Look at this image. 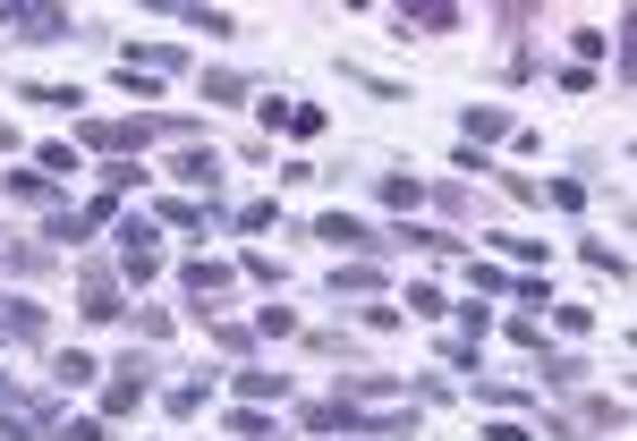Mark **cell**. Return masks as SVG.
<instances>
[{"label":"cell","mask_w":637,"mask_h":441,"mask_svg":"<svg viewBox=\"0 0 637 441\" xmlns=\"http://www.w3.org/2000/svg\"><path fill=\"white\" fill-rule=\"evenodd\" d=\"M51 382H60V391H86V382H94V356H86V348H68V356L51 365Z\"/></svg>","instance_id":"10"},{"label":"cell","mask_w":637,"mask_h":441,"mask_svg":"<svg viewBox=\"0 0 637 441\" xmlns=\"http://www.w3.org/2000/svg\"><path fill=\"white\" fill-rule=\"evenodd\" d=\"M230 433H239V441H272V425H264V416L246 407V416H230Z\"/></svg>","instance_id":"26"},{"label":"cell","mask_w":637,"mask_h":441,"mask_svg":"<svg viewBox=\"0 0 637 441\" xmlns=\"http://www.w3.org/2000/svg\"><path fill=\"white\" fill-rule=\"evenodd\" d=\"M459 128H468V145H493V137H510V111H501V102H468Z\"/></svg>","instance_id":"7"},{"label":"cell","mask_w":637,"mask_h":441,"mask_svg":"<svg viewBox=\"0 0 637 441\" xmlns=\"http://www.w3.org/2000/svg\"><path fill=\"white\" fill-rule=\"evenodd\" d=\"M570 51H578V60H603V51H612V35H595V26H578V35H570Z\"/></svg>","instance_id":"25"},{"label":"cell","mask_w":637,"mask_h":441,"mask_svg":"<svg viewBox=\"0 0 637 441\" xmlns=\"http://www.w3.org/2000/svg\"><path fill=\"white\" fill-rule=\"evenodd\" d=\"M86 314H94V323H111V314H119V289H111L102 272H94V281H86Z\"/></svg>","instance_id":"12"},{"label":"cell","mask_w":637,"mask_h":441,"mask_svg":"<svg viewBox=\"0 0 637 441\" xmlns=\"http://www.w3.org/2000/svg\"><path fill=\"white\" fill-rule=\"evenodd\" d=\"M544 204H561V212H578V204H587V187H578V179H552V187H536Z\"/></svg>","instance_id":"16"},{"label":"cell","mask_w":637,"mask_h":441,"mask_svg":"<svg viewBox=\"0 0 637 441\" xmlns=\"http://www.w3.org/2000/svg\"><path fill=\"white\" fill-rule=\"evenodd\" d=\"M417 196H425L417 179H383V204H399V212H417Z\"/></svg>","instance_id":"23"},{"label":"cell","mask_w":637,"mask_h":441,"mask_svg":"<svg viewBox=\"0 0 637 441\" xmlns=\"http://www.w3.org/2000/svg\"><path fill=\"white\" fill-rule=\"evenodd\" d=\"M204 94H213V102H246V77H230V68H213V77H204Z\"/></svg>","instance_id":"17"},{"label":"cell","mask_w":637,"mask_h":441,"mask_svg":"<svg viewBox=\"0 0 637 441\" xmlns=\"http://www.w3.org/2000/svg\"><path fill=\"white\" fill-rule=\"evenodd\" d=\"M119 272H128V281H153V272H162V255H153V230H145V221H119Z\"/></svg>","instance_id":"3"},{"label":"cell","mask_w":637,"mask_h":441,"mask_svg":"<svg viewBox=\"0 0 637 441\" xmlns=\"http://www.w3.org/2000/svg\"><path fill=\"white\" fill-rule=\"evenodd\" d=\"M468 281H476L485 297H510V272H493V263H468Z\"/></svg>","instance_id":"24"},{"label":"cell","mask_w":637,"mask_h":441,"mask_svg":"<svg viewBox=\"0 0 637 441\" xmlns=\"http://www.w3.org/2000/svg\"><path fill=\"white\" fill-rule=\"evenodd\" d=\"M9 196H26V204H43V196H51V179H43V170H9Z\"/></svg>","instance_id":"15"},{"label":"cell","mask_w":637,"mask_h":441,"mask_svg":"<svg viewBox=\"0 0 637 441\" xmlns=\"http://www.w3.org/2000/svg\"><path fill=\"white\" fill-rule=\"evenodd\" d=\"M408 314H417V323H434V314H450V306H442V289H425V281H417V289H408Z\"/></svg>","instance_id":"18"},{"label":"cell","mask_w":637,"mask_h":441,"mask_svg":"<svg viewBox=\"0 0 637 441\" xmlns=\"http://www.w3.org/2000/svg\"><path fill=\"white\" fill-rule=\"evenodd\" d=\"M0 332H9V340H43V314H35L26 297H0Z\"/></svg>","instance_id":"8"},{"label":"cell","mask_w":637,"mask_h":441,"mask_svg":"<svg viewBox=\"0 0 637 441\" xmlns=\"http://www.w3.org/2000/svg\"><path fill=\"white\" fill-rule=\"evenodd\" d=\"M374 297V289H383V272H374V263H348V272H332V297Z\"/></svg>","instance_id":"11"},{"label":"cell","mask_w":637,"mask_h":441,"mask_svg":"<svg viewBox=\"0 0 637 441\" xmlns=\"http://www.w3.org/2000/svg\"><path fill=\"white\" fill-rule=\"evenodd\" d=\"M0 26H9L17 43H60V35H68V9H35V0H9V9H0Z\"/></svg>","instance_id":"2"},{"label":"cell","mask_w":637,"mask_h":441,"mask_svg":"<svg viewBox=\"0 0 637 441\" xmlns=\"http://www.w3.org/2000/svg\"><path fill=\"white\" fill-rule=\"evenodd\" d=\"M170 179H188V196L213 204V196H221V153H213V145H204V153H179V170H170Z\"/></svg>","instance_id":"4"},{"label":"cell","mask_w":637,"mask_h":441,"mask_svg":"<svg viewBox=\"0 0 637 441\" xmlns=\"http://www.w3.org/2000/svg\"><path fill=\"white\" fill-rule=\"evenodd\" d=\"M399 26H425V35H450V26H459V9H417V17H399Z\"/></svg>","instance_id":"20"},{"label":"cell","mask_w":637,"mask_h":441,"mask_svg":"<svg viewBox=\"0 0 637 441\" xmlns=\"http://www.w3.org/2000/svg\"><path fill=\"white\" fill-rule=\"evenodd\" d=\"M290 137H323V111L315 102H290Z\"/></svg>","instance_id":"21"},{"label":"cell","mask_w":637,"mask_h":441,"mask_svg":"<svg viewBox=\"0 0 637 441\" xmlns=\"http://www.w3.org/2000/svg\"><path fill=\"white\" fill-rule=\"evenodd\" d=\"M26 102H43V111H77L86 94H77V86H26Z\"/></svg>","instance_id":"13"},{"label":"cell","mask_w":637,"mask_h":441,"mask_svg":"<svg viewBox=\"0 0 637 441\" xmlns=\"http://www.w3.org/2000/svg\"><path fill=\"white\" fill-rule=\"evenodd\" d=\"M485 441H536V433H527V425H510V416H501V425H493Z\"/></svg>","instance_id":"27"},{"label":"cell","mask_w":637,"mask_h":441,"mask_svg":"<svg viewBox=\"0 0 637 441\" xmlns=\"http://www.w3.org/2000/svg\"><path fill=\"white\" fill-rule=\"evenodd\" d=\"M128 407H145V365H137V356H128V365H119V382L102 391V416H128Z\"/></svg>","instance_id":"6"},{"label":"cell","mask_w":637,"mask_h":441,"mask_svg":"<svg viewBox=\"0 0 637 441\" xmlns=\"http://www.w3.org/2000/svg\"><path fill=\"white\" fill-rule=\"evenodd\" d=\"M239 391H246V399H281L290 382H281V374H239Z\"/></svg>","instance_id":"22"},{"label":"cell","mask_w":637,"mask_h":441,"mask_svg":"<svg viewBox=\"0 0 637 441\" xmlns=\"http://www.w3.org/2000/svg\"><path fill=\"white\" fill-rule=\"evenodd\" d=\"M179 281H188V297H221V289H230V263H213V255H196V263H188Z\"/></svg>","instance_id":"9"},{"label":"cell","mask_w":637,"mask_h":441,"mask_svg":"<svg viewBox=\"0 0 637 441\" xmlns=\"http://www.w3.org/2000/svg\"><path fill=\"white\" fill-rule=\"evenodd\" d=\"M51 441H102V425H94V416H60V425H51Z\"/></svg>","instance_id":"19"},{"label":"cell","mask_w":637,"mask_h":441,"mask_svg":"<svg viewBox=\"0 0 637 441\" xmlns=\"http://www.w3.org/2000/svg\"><path fill=\"white\" fill-rule=\"evenodd\" d=\"M153 137H188V119H77V145L94 153H137Z\"/></svg>","instance_id":"1"},{"label":"cell","mask_w":637,"mask_h":441,"mask_svg":"<svg viewBox=\"0 0 637 441\" xmlns=\"http://www.w3.org/2000/svg\"><path fill=\"white\" fill-rule=\"evenodd\" d=\"M315 238H323V246H341V255H366V246H383L374 230H366V221H348V212H323V221H315Z\"/></svg>","instance_id":"5"},{"label":"cell","mask_w":637,"mask_h":441,"mask_svg":"<svg viewBox=\"0 0 637 441\" xmlns=\"http://www.w3.org/2000/svg\"><path fill=\"white\" fill-rule=\"evenodd\" d=\"M255 332H264V340H290L297 314H290V306H264V314H255Z\"/></svg>","instance_id":"14"},{"label":"cell","mask_w":637,"mask_h":441,"mask_svg":"<svg viewBox=\"0 0 637 441\" xmlns=\"http://www.w3.org/2000/svg\"><path fill=\"white\" fill-rule=\"evenodd\" d=\"M9 145H17V128H9V119H0V153H9Z\"/></svg>","instance_id":"28"}]
</instances>
